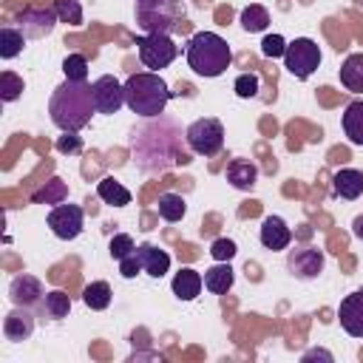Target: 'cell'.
<instances>
[{"label":"cell","mask_w":363,"mask_h":363,"mask_svg":"<svg viewBox=\"0 0 363 363\" xmlns=\"http://www.w3.org/2000/svg\"><path fill=\"white\" fill-rule=\"evenodd\" d=\"M179 142H182V133H179V125L173 119H167V116L145 119L130 133L133 162L145 173H164L173 164L184 162V156L179 150Z\"/></svg>","instance_id":"6da1fadb"},{"label":"cell","mask_w":363,"mask_h":363,"mask_svg":"<svg viewBox=\"0 0 363 363\" xmlns=\"http://www.w3.org/2000/svg\"><path fill=\"white\" fill-rule=\"evenodd\" d=\"M48 113L60 130H82L91 122V116L96 113L91 85L65 79L62 85L54 88L51 102H48Z\"/></svg>","instance_id":"7a4b0ae2"},{"label":"cell","mask_w":363,"mask_h":363,"mask_svg":"<svg viewBox=\"0 0 363 363\" xmlns=\"http://www.w3.org/2000/svg\"><path fill=\"white\" fill-rule=\"evenodd\" d=\"M170 99L167 82L156 74V71H142V74H130L125 79V105L139 113L142 119H153L164 113V105Z\"/></svg>","instance_id":"3957f363"},{"label":"cell","mask_w":363,"mask_h":363,"mask_svg":"<svg viewBox=\"0 0 363 363\" xmlns=\"http://www.w3.org/2000/svg\"><path fill=\"white\" fill-rule=\"evenodd\" d=\"M184 57H187V65L199 77H218L233 62V51L227 45V40L218 37L216 31H196L187 43Z\"/></svg>","instance_id":"277c9868"},{"label":"cell","mask_w":363,"mask_h":363,"mask_svg":"<svg viewBox=\"0 0 363 363\" xmlns=\"http://www.w3.org/2000/svg\"><path fill=\"white\" fill-rule=\"evenodd\" d=\"M133 14L145 34H170L182 23L179 0H136Z\"/></svg>","instance_id":"5b68a950"},{"label":"cell","mask_w":363,"mask_h":363,"mask_svg":"<svg viewBox=\"0 0 363 363\" xmlns=\"http://www.w3.org/2000/svg\"><path fill=\"white\" fill-rule=\"evenodd\" d=\"M184 142L196 156H216L224 147V125L216 116H201L187 125Z\"/></svg>","instance_id":"8992f818"},{"label":"cell","mask_w":363,"mask_h":363,"mask_svg":"<svg viewBox=\"0 0 363 363\" xmlns=\"http://www.w3.org/2000/svg\"><path fill=\"white\" fill-rule=\"evenodd\" d=\"M284 65L286 71L295 77V79H306L318 71L320 65V45L309 37H298L292 43H286V51H284Z\"/></svg>","instance_id":"52a82bcc"},{"label":"cell","mask_w":363,"mask_h":363,"mask_svg":"<svg viewBox=\"0 0 363 363\" xmlns=\"http://www.w3.org/2000/svg\"><path fill=\"white\" fill-rule=\"evenodd\" d=\"M136 48H139V60L145 68L150 71H162L167 68L176 57H179V45L170 40V34H145L136 37Z\"/></svg>","instance_id":"ba28073f"},{"label":"cell","mask_w":363,"mask_h":363,"mask_svg":"<svg viewBox=\"0 0 363 363\" xmlns=\"http://www.w3.org/2000/svg\"><path fill=\"white\" fill-rule=\"evenodd\" d=\"M45 221H48V227H51V233H54L57 238L74 241V238L82 233L85 213H82V207H77V204H57V207L48 213Z\"/></svg>","instance_id":"9c48e42d"},{"label":"cell","mask_w":363,"mask_h":363,"mask_svg":"<svg viewBox=\"0 0 363 363\" xmlns=\"http://www.w3.org/2000/svg\"><path fill=\"white\" fill-rule=\"evenodd\" d=\"M91 91H94L96 113H116L125 105V85L116 77H111V74L96 77L91 82Z\"/></svg>","instance_id":"30bf717a"},{"label":"cell","mask_w":363,"mask_h":363,"mask_svg":"<svg viewBox=\"0 0 363 363\" xmlns=\"http://www.w3.org/2000/svg\"><path fill=\"white\" fill-rule=\"evenodd\" d=\"M14 23L26 34V40H40V37H48L54 31L60 17H57L54 9H26L14 17Z\"/></svg>","instance_id":"8fae6325"},{"label":"cell","mask_w":363,"mask_h":363,"mask_svg":"<svg viewBox=\"0 0 363 363\" xmlns=\"http://www.w3.org/2000/svg\"><path fill=\"white\" fill-rule=\"evenodd\" d=\"M286 269L298 281H312L323 272V252L318 247H295L286 258Z\"/></svg>","instance_id":"7c38bea8"},{"label":"cell","mask_w":363,"mask_h":363,"mask_svg":"<svg viewBox=\"0 0 363 363\" xmlns=\"http://www.w3.org/2000/svg\"><path fill=\"white\" fill-rule=\"evenodd\" d=\"M337 320L343 326L346 335L352 337H363V289L346 295L337 306Z\"/></svg>","instance_id":"4fadbf2b"},{"label":"cell","mask_w":363,"mask_h":363,"mask_svg":"<svg viewBox=\"0 0 363 363\" xmlns=\"http://www.w3.org/2000/svg\"><path fill=\"white\" fill-rule=\"evenodd\" d=\"M9 298L14 301V306H34V303H40V301L45 298V292H43L40 278L23 272V275H14V278H11V284H9Z\"/></svg>","instance_id":"5bb4252c"},{"label":"cell","mask_w":363,"mask_h":363,"mask_svg":"<svg viewBox=\"0 0 363 363\" xmlns=\"http://www.w3.org/2000/svg\"><path fill=\"white\" fill-rule=\"evenodd\" d=\"M261 244L267 247V250H272V252H278V250H286L289 247V241H292V230L286 227V221L281 218V216H267L264 221H261Z\"/></svg>","instance_id":"9a60e30c"},{"label":"cell","mask_w":363,"mask_h":363,"mask_svg":"<svg viewBox=\"0 0 363 363\" xmlns=\"http://www.w3.org/2000/svg\"><path fill=\"white\" fill-rule=\"evenodd\" d=\"M34 332V315H31V306H14L6 320H3V335L14 343L20 340H28Z\"/></svg>","instance_id":"2e32d148"},{"label":"cell","mask_w":363,"mask_h":363,"mask_svg":"<svg viewBox=\"0 0 363 363\" xmlns=\"http://www.w3.org/2000/svg\"><path fill=\"white\" fill-rule=\"evenodd\" d=\"M332 193L337 199H346V201H354L363 196V170H354V167H340L335 176H332Z\"/></svg>","instance_id":"e0dca14e"},{"label":"cell","mask_w":363,"mask_h":363,"mask_svg":"<svg viewBox=\"0 0 363 363\" xmlns=\"http://www.w3.org/2000/svg\"><path fill=\"white\" fill-rule=\"evenodd\" d=\"M136 255H139V264H142V272L150 275V278H162L167 269H170V255L153 244H139L136 247Z\"/></svg>","instance_id":"ac0fdd59"},{"label":"cell","mask_w":363,"mask_h":363,"mask_svg":"<svg viewBox=\"0 0 363 363\" xmlns=\"http://www.w3.org/2000/svg\"><path fill=\"white\" fill-rule=\"evenodd\" d=\"M227 182L235 187V190H252L255 187V179H258V167L250 162V159H233L224 170Z\"/></svg>","instance_id":"d6986e66"},{"label":"cell","mask_w":363,"mask_h":363,"mask_svg":"<svg viewBox=\"0 0 363 363\" xmlns=\"http://www.w3.org/2000/svg\"><path fill=\"white\" fill-rule=\"evenodd\" d=\"M201 284H204V278L196 272V269H190V267H182L176 275H173V295L179 298V301H196L199 298V292H201Z\"/></svg>","instance_id":"ffe728a7"},{"label":"cell","mask_w":363,"mask_h":363,"mask_svg":"<svg viewBox=\"0 0 363 363\" xmlns=\"http://www.w3.org/2000/svg\"><path fill=\"white\" fill-rule=\"evenodd\" d=\"M233 267L230 261H218L216 267L204 269V289L213 292V295H224L230 286H233Z\"/></svg>","instance_id":"44dd1931"},{"label":"cell","mask_w":363,"mask_h":363,"mask_svg":"<svg viewBox=\"0 0 363 363\" xmlns=\"http://www.w3.org/2000/svg\"><path fill=\"white\" fill-rule=\"evenodd\" d=\"M340 82L346 91L363 94V54H349L340 65Z\"/></svg>","instance_id":"7402d4cb"},{"label":"cell","mask_w":363,"mask_h":363,"mask_svg":"<svg viewBox=\"0 0 363 363\" xmlns=\"http://www.w3.org/2000/svg\"><path fill=\"white\" fill-rule=\"evenodd\" d=\"M340 122H343V133H346V139H349L352 145H360V147H363V99L346 105Z\"/></svg>","instance_id":"603a6c76"},{"label":"cell","mask_w":363,"mask_h":363,"mask_svg":"<svg viewBox=\"0 0 363 363\" xmlns=\"http://www.w3.org/2000/svg\"><path fill=\"white\" fill-rule=\"evenodd\" d=\"M96 196H99L105 204H111V207H125V204H130V190H128L125 184H119L113 176H105V179L96 184Z\"/></svg>","instance_id":"cb8c5ba5"},{"label":"cell","mask_w":363,"mask_h":363,"mask_svg":"<svg viewBox=\"0 0 363 363\" xmlns=\"http://www.w3.org/2000/svg\"><path fill=\"white\" fill-rule=\"evenodd\" d=\"M65 199H68V184H65L60 176L48 179L45 187H40V190L31 193V201H34V204H62Z\"/></svg>","instance_id":"d4e9b609"},{"label":"cell","mask_w":363,"mask_h":363,"mask_svg":"<svg viewBox=\"0 0 363 363\" xmlns=\"http://www.w3.org/2000/svg\"><path fill=\"white\" fill-rule=\"evenodd\" d=\"M111 298H113V292H111V284H108V281H91V284L85 286V292H82L85 306L94 309V312L108 309V306H111Z\"/></svg>","instance_id":"484cf974"},{"label":"cell","mask_w":363,"mask_h":363,"mask_svg":"<svg viewBox=\"0 0 363 363\" xmlns=\"http://www.w3.org/2000/svg\"><path fill=\"white\" fill-rule=\"evenodd\" d=\"M238 23H241V28H244V31L258 34V31H264V28L269 26V11H267L264 6H258V3H250L247 9H241Z\"/></svg>","instance_id":"4316f807"},{"label":"cell","mask_w":363,"mask_h":363,"mask_svg":"<svg viewBox=\"0 0 363 363\" xmlns=\"http://www.w3.org/2000/svg\"><path fill=\"white\" fill-rule=\"evenodd\" d=\"M26 45V34L17 28V26H3L0 28V57L3 60H11L23 51Z\"/></svg>","instance_id":"83f0119b"},{"label":"cell","mask_w":363,"mask_h":363,"mask_svg":"<svg viewBox=\"0 0 363 363\" xmlns=\"http://www.w3.org/2000/svg\"><path fill=\"white\" fill-rule=\"evenodd\" d=\"M156 210H159V216L164 221H182L184 213H187V204H184V199L179 193H162L159 201H156Z\"/></svg>","instance_id":"f1b7e54d"},{"label":"cell","mask_w":363,"mask_h":363,"mask_svg":"<svg viewBox=\"0 0 363 363\" xmlns=\"http://www.w3.org/2000/svg\"><path fill=\"white\" fill-rule=\"evenodd\" d=\"M43 309H45V315L54 318V320L65 318V315L71 312V298H68V292H62V289H51V292H45V298H43Z\"/></svg>","instance_id":"f546056e"},{"label":"cell","mask_w":363,"mask_h":363,"mask_svg":"<svg viewBox=\"0 0 363 363\" xmlns=\"http://www.w3.org/2000/svg\"><path fill=\"white\" fill-rule=\"evenodd\" d=\"M60 17V23H68V26H82V6L79 0H54L51 6Z\"/></svg>","instance_id":"4dcf8cb0"},{"label":"cell","mask_w":363,"mask_h":363,"mask_svg":"<svg viewBox=\"0 0 363 363\" xmlns=\"http://www.w3.org/2000/svg\"><path fill=\"white\" fill-rule=\"evenodd\" d=\"M62 71H65V79H74V82H88V60L82 54H68L62 60Z\"/></svg>","instance_id":"1f68e13d"},{"label":"cell","mask_w":363,"mask_h":363,"mask_svg":"<svg viewBox=\"0 0 363 363\" xmlns=\"http://www.w3.org/2000/svg\"><path fill=\"white\" fill-rule=\"evenodd\" d=\"M23 91H26L23 77H17L14 71H3V74H0V96H3V102H14V99H20Z\"/></svg>","instance_id":"d6a6232c"},{"label":"cell","mask_w":363,"mask_h":363,"mask_svg":"<svg viewBox=\"0 0 363 363\" xmlns=\"http://www.w3.org/2000/svg\"><path fill=\"white\" fill-rule=\"evenodd\" d=\"M235 94L241 96V99H252V96H258V88H261V82H258V74H238L235 77Z\"/></svg>","instance_id":"836d02e7"},{"label":"cell","mask_w":363,"mask_h":363,"mask_svg":"<svg viewBox=\"0 0 363 363\" xmlns=\"http://www.w3.org/2000/svg\"><path fill=\"white\" fill-rule=\"evenodd\" d=\"M108 250H111V258H113V261H122L125 255L136 252V244H133V238H130L128 233H116V235L111 238Z\"/></svg>","instance_id":"e575fe53"},{"label":"cell","mask_w":363,"mask_h":363,"mask_svg":"<svg viewBox=\"0 0 363 363\" xmlns=\"http://www.w3.org/2000/svg\"><path fill=\"white\" fill-rule=\"evenodd\" d=\"M284 51H286V40H284L281 34H267V37L261 40V54H264V57L275 60V57H284Z\"/></svg>","instance_id":"d590c367"},{"label":"cell","mask_w":363,"mask_h":363,"mask_svg":"<svg viewBox=\"0 0 363 363\" xmlns=\"http://www.w3.org/2000/svg\"><path fill=\"white\" fill-rule=\"evenodd\" d=\"M210 255H213L216 261H230V258L235 255V241H233V238H216V241L210 244Z\"/></svg>","instance_id":"8d00e7d4"},{"label":"cell","mask_w":363,"mask_h":363,"mask_svg":"<svg viewBox=\"0 0 363 363\" xmlns=\"http://www.w3.org/2000/svg\"><path fill=\"white\" fill-rule=\"evenodd\" d=\"M57 150L60 153H79L82 150V142H79L77 130H62V136L57 139Z\"/></svg>","instance_id":"74e56055"},{"label":"cell","mask_w":363,"mask_h":363,"mask_svg":"<svg viewBox=\"0 0 363 363\" xmlns=\"http://www.w3.org/2000/svg\"><path fill=\"white\" fill-rule=\"evenodd\" d=\"M139 272H142V264H139V255L136 252H130V255H125L119 261V275L122 278H136Z\"/></svg>","instance_id":"f35d334b"},{"label":"cell","mask_w":363,"mask_h":363,"mask_svg":"<svg viewBox=\"0 0 363 363\" xmlns=\"http://www.w3.org/2000/svg\"><path fill=\"white\" fill-rule=\"evenodd\" d=\"M312 357H323V360H332V354H329V352H323V349H309V352H303V357H301V360L306 363V360H312Z\"/></svg>","instance_id":"ab89813d"},{"label":"cell","mask_w":363,"mask_h":363,"mask_svg":"<svg viewBox=\"0 0 363 363\" xmlns=\"http://www.w3.org/2000/svg\"><path fill=\"white\" fill-rule=\"evenodd\" d=\"M352 233H354L357 238H363V216H357V218L352 221Z\"/></svg>","instance_id":"60d3db41"}]
</instances>
